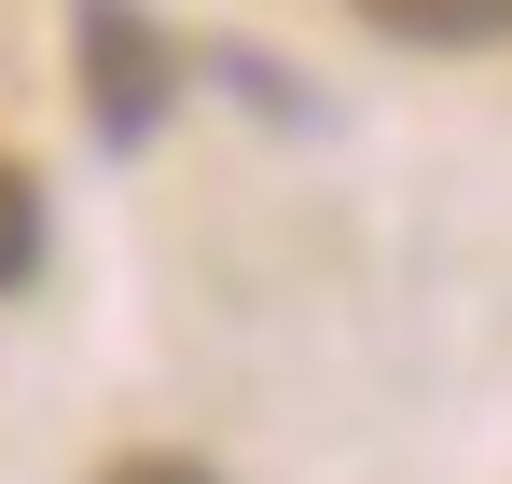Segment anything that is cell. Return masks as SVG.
<instances>
[{
  "instance_id": "cell-1",
  "label": "cell",
  "mask_w": 512,
  "mask_h": 484,
  "mask_svg": "<svg viewBox=\"0 0 512 484\" xmlns=\"http://www.w3.org/2000/svg\"><path fill=\"white\" fill-rule=\"evenodd\" d=\"M70 42H84V111H97V139H153V125H167V97H180L167 42H153L125 0H84V14H70Z\"/></svg>"
},
{
  "instance_id": "cell-2",
  "label": "cell",
  "mask_w": 512,
  "mask_h": 484,
  "mask_svg": "<svg viewBox=\"0 0 512 484\" xmlns=\"http://www.w3.org/2000/svg\"><path fill=\"white\" fill-rule=\"evenodd\" d=\"M360 28H388V42H512V0H360Z\"/></svg>"
},
{
  "instance_id": "cell-3",
  "label": "cell",
  "mask_w": 512,
  "mask_h": 484,
  "mask_svg": "<svg viewBox=\"0 0 512 484\" xmlns=\"http://www.w3.org/2000/svg\"><path fill=\"white\" fill-rule=\"evenodd\" d=\"M28 263H42V180H28V166H0V291H14Z\"/></svg>"
},
{
  "instance_id": "cell-4",
  "label": "cell",
  "mask_w": 512,
  "mask_h": 484,
  "mask_svg": "<svg viewBox=\"0 0 512 484\" xmlns=\"http://www.w3.org/2000/svg\"><path fill=\"white\" fill-rule=\"evenodd\" d=\"M97 484H222V471H208V457H111Z\"/></svg>"
}]
</instances>
